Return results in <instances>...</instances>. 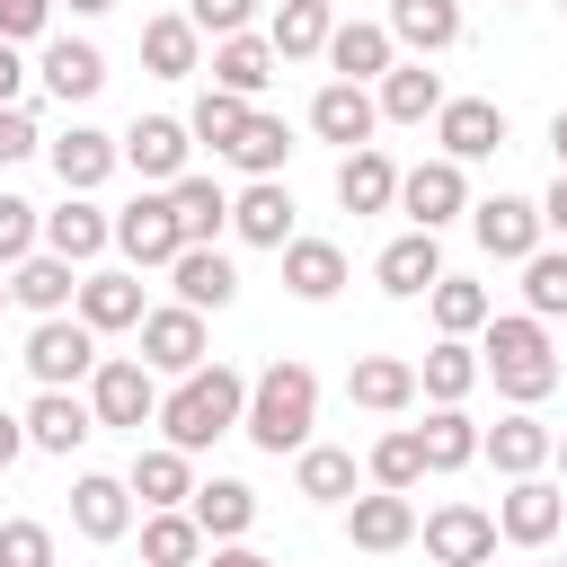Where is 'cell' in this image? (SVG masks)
I'll use <instances>...</instances> for the list:
<instances>
[{"label": "cell", "instance_id": "cell-1", "mask_svg": "<svg viewBox=\"0 0 567 567\" xmlns=\"http://www.w3.org/2000/svg\"><path fill=\"white\" fill-rule=\"evenodd\" d=\"M248 425V372H230V363H204V372H186L168 399H159V434L195 461V452H213L221 434H239Z\"/></svg>", "mask_w": 567, "mask_h": 567}, {"label": "cell", "instance_id": "cell-2", "mask_svg": "<svg viewBox=\"0 0 567 567\" xmlns=\"http://www.w3.org/2000/svg\"><path fill=\"white\" fill-rule=\"evenodd\" d=\"M310 425H319V372L310 363H292V354H275L257 381H248V443L257 452H310Z\"/></svg>", "mask_w": 567, "mask_h": 567}, {"label": "cell", "instance_id": "cell-3", "mask_svg": "<svg viewBox=\"0 0 567 567\" xmlns=\"http://www.w3.org/2000/svg\"><path fill=\"white\" fill-rule=\"evenodd\" d=\"M478 363H487V381H496L514 408H540V399L558 390V346H549V319H532V310L487 319V328H478Z\"/></svg>", "mask_w": 567, "mask_h": 567}, {"label": "cell", "instance_id": "cell-4", "mask_svg": "<svg viewBox=\"0 0 567 567\" xmlns=\"http://www.w3.org/2000/svg\"><path fill=\"white\" fill-rule=\"evenodd\" d=\"M97 328L71 310V319H35L27 328V372H35V390H80V381H97Z\"/></svg>", "mask_w": 567, "mask_h": 567}, {"label": "cell", "instance_id": "cell-5", "mask_svg": "<svg viewBox=\"0 0 567 567\" xmlns=\"http://www.w3.org/2000/svg\"><path fill=\"white\" fill-rule=\"evenodd\" d=\"M159 372L142 363V354H106L97 363V381H89V408H97V425H124V434H142V425H159Z\"/></svg>", "mask_w": 567, "mask_h": 567}, {"label": "cell", "instance_id": "cell-6", "mask_svg": "<svg viewBox=\"0 0 567 567\" xmlns=\"http://www.w3.org/2000/svg\"><path fill=\"white\" fill-rule=\"evenodd\" d=\"M399 213H408V230H443V221H461L470 213V177H461V159H416V168H399Z\"/></svg>", "mask_w": 567, "mask_h": 567}, {"label": "cell", "instance_id": "cell-7", "mask_svg": "<svg viewBox=\"0 0 567 567\" xmlns=\"http://www.w3.org/2000/svg\"><path fill=\"white\" fill-rule=\"evenodd\" d=\"M470 239L496 257V266H523V257H540V204L532 195H487V204H470Z\"/></svg>", "mask_w": 567, "mask_h": 567}, {"label": "cell", "instance_id": "cell-8", "mask_svg": "<svg viewBox=\"0 0 567 567\" xmlns=\"http://www.w3.org/2000/svg\"><path fill=\"white\" fill-rule=\"evenodd\" d=\"M115 248H124V266H177V257H186L177 204H168V195H133V204L115 213Z\"/></svg>", "mask_w": 567, "mask_h": 567}, {"label": "cell", "instance_id": "cell-9", "mask_svg": "<svg viewBox=\"0 0 567 567\" xmlns=\"http://www.w3.org/2000/svg\"><path fill=\"white\" fill-rule=\"evenodd\" d=\"M142 363L151 372H204L213 363V346H204V310H186V301H159L151 319H142Z\"/></svg>", "mask_w": 567, "mask_h": 567}, {"label": "cell", "instance_id": "cell-10", "mask_svg": "<svg viewBox=\"0 0 567 567\" xmlns=\"http://www.w3.org/2000/svg\"><path fill=\"white\" fill-rule=\"evenodd\" d=\"M124 142V168H142V186H177L186 177V151H195V133L177 124V115H133V133H115Z\"/></svg>", "mask_w": 567, "mask_h": 567}, {"label": "cell", "instance_id": "cell-11", "mask_svg": "<svg viewBox=\"0 0 567 567\" xmlns=\"http://www.w3.org/2000/svg\"><path fill=\"white\" fill-rule=\"evenodd\" d=\"M44 159H53L62 195H97V186L124 168V142H115V133H97V124H71V133H53V142H44Z\"/></svg>", "mask_w": 567, "mask_h": 567}, {"label": "cell", "instance_id": "cell-12", "mask_svg": "<svg viewBox=\"0 0 567 567\" xmlns=\"http://www.w3.org/2000/svg\"><path fill=\"white\" fill-rule=\"evenodd\" d=\"M558 523H567V487H549V478H505L496 540H514V549H540V540H558Z\"/></svg>", "mask_w": 567, "mask_h": 567}, {"label": "cell", "instance_id": "cell-13", "mask_svg": "<svg viewBox=\"0 0 567 567\" xmlns=\"http://www.w3.org/2000/svg\"><path fill=\"white\" fill-rule=\"evenodd\" d=\"M372 124H381V97L354 89V80H328V89L310 97V133L337 142V151H372Z\"/></svg>", "mask_w": 567, "mask_h": 567}, {"label": "cell", "instance_id": "cell-14", "mask_svg": "<svg viewBox=\"0 0 567 567\" xmlns=\"http://www.w3.org/2000/svg\"><path fill=\"white\" fill-rule=\"evenodd\" d=\"M434 142H443V159H496L505 151V106L496 97H452L443 115H434Z\"/></svg>", "mask_w": 567, "mask_h": 567}, {"label": "cell", "instance_id": "cell-15", "mask_svg": "<svg viewBox=\"0 0 567 567\" xmlns=\"http://www.w3.org/2000/svg\"><path fill=\"white\" fill-rule=\"evenodd\" d=\"M230 230L248 239V248H292V186L284 177H248L239 195H230Z\"/></svg>", "mask_w": 567, "mask_h": 567}, {"label": "cell", "instance_id": "cell-16", "mask_svg": "<svg viewBox=\"0 0 567 567\" xmlns=\"http://www.w3.org/2000/svg\"><path fill=\"white\" fill-rule=\"evenodd\" d=\"M372 275H381L390 301H425V292L443 284V239H434V230H399V239L372 257Z\"/></svg>", "mask_w": 567, "mask_h": 567}, {"label": "cell", "instance_id": "cell-17", "mask_svg": "<svg viewBox=\"0 0 567 567\" xmlns=\"http://www.w3.org/2000/svg\"><path fill=\"white\" fill-rule=\"evenodd\" d=\"M9 301L35 310V319H71V310H80V266L53 257V248H35L27 266H9Z\"/></svg>", "mask_w": 567, "mask_h": 567}, {"label": "cell", "instance_id": "cell-18", "mask_svg": "<svg viewBox=\"0 0 567 567\" xmlns=\"http://www.w3.org/2000/svg\"><path fill=\"white\" fill-rule=\"evenodd\" d=\"M549 452H558V434H549L532 408L496 416V425H487V443H478V461H496V478H540V470H549Z\"/></svg>", "mask_w": 567, "mask_h": 567}, {"label": "cell", "instance_id": "cell-19", "mask_svg": "<svg viewBox=\"0 0 567 567\" xmlns=\"http://www.w3.org/2000/svg\"><path fill=\"white\" fill-rule=\"evenodd\" d=\"M425 558H434V567H487V558H496V514H478V505L425 514Z\"/></svg>", "mask_w": 567, "mask_h": 567}, {"label": "cell", "instance_id": "cell-20", "mask_svg": "<svg viewBox=\"0 0 567 567\" xmlns=\"http://www.w3.org/2000/svg\"><path fill=\"white\" fill-rule=\"evenodd\" d=\"M328 71L337 80H390L399 71V35L390 27H372V18H337V35H328Z\"/></svg>", "mask_w": 567, "mask_h": 567}, {"label": "cell", "instance_id": "cell-21", "mask_svg": "<svg viewBox=\"0 0 567 567\" xmlns=\"http://www.w3.org/2000/svg\"><path fill=\"white\" fill-rule=\"evenodd\" d=\"M71 532L80 540H124L133 532V487L106 478V470H80L71 478Z\"/></svg>", "mask_w": 567, "mask_h": 567}, {"label": "cell", "instance_id": "cell-22", "mask_svg": "<svg viewBox=\"0 0 567 567\" xmlns=\"http://www.w3.org/2000/svg\"><path fill=\"white\" fill-rule=\"evenodd\" d=\"M35 80H44L62 106H89V97L106 89V53H97L89 35H53V44H44V62H35Z\"/></svg>", "mask_w": 567, "mask_h": 567}, {"label": "cell", "instance_id": "cell-23", "mask_svg": "<svg viewBox=\"0 0 567 567\" xmlns=\"http://www.w3.org/2000/svg\"><path fill=\"white\" fill-rule=\"evenodd\" d=\"M80 319H89L97 337L142 328V319H151V310H142V275H133V266H97V275H80Z\"/></svg>", "mask_w": 567, "mask_h": 567}, {"label": "cell", "instance_id": "cell-24", "mask_svg": "<svg viewBox=\"0 0 567 567\" xmlns=\"http://www.w3.org/2000/svg\"><path fill=\"white\" fill-rule=\"evenodd\" d=\"M89 434H97V408L80 390H35L27 399V443L35 452H80Z\"/></svg>", "mask_w": 567, "mask_h": 567}, {"label": "cell", "instance_id": "cell-25", "mask_svg": "<svg viewBox=\"0 0 567 567\" xmlns=\"http://www.w3.org/2000/svg\"><path fill=\"white\" fill-rule=\"evenodd\" d=\"M124 487L142 496V514H177V505H195V461H186L177 443H159V452H133Z\"/></svg>", "mask_w": 567, "mask_h": 567}, {"label": "cell", "instance_id": "cell-26", "mask_svg": "<svg viewBox=\"0 0 567 567\" xmlns=\"http://www.w3.org/2000/svg\"><path fill=\"white\" fill-rule=\"evenodd\" d=\"M44 248L71 257V266H89L97 248H115V213H97L89 195H62V204L44 213Z\"/></svg>", "mask_w": 567, "mask_h": 567}, {"label": "cell", "instance_id": "cell-27", "mask_svg": "<svg viewBox=\"0 0 567 567\" xmlns=\"http://www.w3.org/2000/svg\"><path fill=\"white\" fill-rule=\"evenodd\" d=\"M142 62H151V80H195V71H204V35H195V18H186V9L142 18Z\"/></svg>", "mask_w": 567, "mask_h": 567}, {"label": "cell", "instance_id": "cell-28", "mask_svg": "<svg viewBox=\"0 0 567 567\" xmlns=\"http://www.w3.org/2000/svg\"><path fill=\"white\" fill-rule=\"evenodd\" d=\"M337 204L346 213H390L399 204V159L372 142V151H346L337 159Z\"/></svg>", "mask_w": 567, "mask_h": 567}, {"label": "cell", "instance_id": "cell-29", "mask_svg": "<svg viewBox=\"0 0 567 567\" xmlns=\"http://www.w3.org/2000/svg\"><path fill=\"white\" fill-rule=\"evenodd\" d=\"M478 372H487V363H478V346H470V337H434V346H425V363H416V390H425L434 408H461V399L478 390Z\"/></svg>", "mask_w": 567, "mask_h": 567}, {"label": "cell", "instance_id": "cell-30", "mask_svg": "<svg viewBox=\"0 0 567 567\" xmlns=\"http://www.w3.org/2000/svg\"><path fill=\"white\" fill-rule=\"evenodd\" d=\"M346 399H354V408H372V416H399V408L416 399V363H408V354H354Z\"/></svg>", "mask_w": 567, "mask_h": 567}, {"label": "cell", "instance_id": "cell-31", "mask_svg": "<svg viewBox=\"0 0 567 567\" xmlns=\"http://www.w3.org/2000/svg\"><path fill=\"white\" fill-rule=\"evenodd\" d=\"M195 523H204V540L221 549V540H248V523H257V487L248 478H195V505H186Z\"/></svg>", "mask_w": 567, "mask_h": 567}, {"label": "cell", "instance_id": "cell-32", "mask_svg": "<svg viewBox=\"0 0 567 567\" xmlns=\"http://www.w3.org/2000/svg\"><path fill=\"white\" fill-rule=\"evenodd\" d=\"M346 540H354V549H408V540H416V505L390 496V487H372V496L346 505Z\"/></svg>", "mask_w": 567, "mask_h": 567}, {"label": "cell", "instance_id": "cell-33", "mask_svg": "<svg viewBox=\"0 0 567 567\" xmlns=\"http://www.w3.org/2000/svg\"><path fill=\"white\" fill-rule=\"evenodd\" d=\"M381 27L425 62V53H452V44H461V0H390Z\"/></svg>", "mask_w": 567, "mask_h": 567}, {"label": "cell", "instance_id": "cell-34", "mask_svg": "<svg viewBox=\"0 0 567 567\" xmlns=\"http://www.w3.org/2000/svg\"><path fill=\"white\" fill-rule=\"evenodd\" d=\"M284 292L292 301H337L346 292V248L337 239H292L284 248Z\"/></svg>", "mask_w": 567, "mask_h": 567}, {"label": "cell", "instance_id": "cell-35", "mask_svg": "<svg viewBox=\"0 0 567 567\" xmlns=\"http://www.w3.org/2000/svg\"><path fill=\"white\" fill-rule=\"evenodd\" d=\"M168 284H177L186 310H230V301H239V266H230L221 248H186V257L168 266Z\"/></svg>", "mask_w": 567, "mask_h": 567}, {"label": "cell", "instance_id": "cell-36", "mask_svg": "<svg viewBox=\"0 0 567 567\" xmlns=\"http://www.w3.org/2000/svg\"><path fill=\"white\" fill-rule=\"evenodd\" d=\"M328 35H337L328 0H275V27H266L275 62H310V53H328Z\"/></svg>", "mask_w": 567, "mask_h": 567}, {"label": "cell", "instance_id": "cell-37", "mask_svg": "<svg viewBox=\"0 0 567 567\" xmlns=\"http://www.w3.org/2000/svg\"><path fill=\"white\" fill-rule=\"evenodd\" d=\"M275 71H284V62H275L266 35H221V44H213V89H230V97H257Z\"/></svg>", "mask_w": 567, "mask_h": 567}, {"label": "cell", "instance_id": "cell-38", "mask_svg": "<svg viewBox=\"0 0 567 567\" xmlns=\"http://www.w3.org/2000/svg\"><path fill=\"white\" fill-rule=\"evenodd\" d=\"M168 204H177V230H186V248H213V239L230 230V195H221L213 177H195V168L168 186Z\"/></svg>", "mask_w": 567, "mask_h": 567}, {"label": "cell", "instance_id": "cell-39", "mask_svg": "<svg viewBox=\"0 0 567 567\" xmlns=\"http://www.w3.org/2000/svg\"><path fill=\"white\" fill-rule=\"evenodd\" d=\"M372 97H381V115H390V124H425V115H443V106H452V97H443V80H434L425 62H399Z\"/></svg>", "mask_w": 567, "mask_h": 567}, {"label": "cell", "instance_id": "cell-40", "mask_svg": "<svg viewBox=\"0 0 567 567\" xmlns=\"http://www.w3.org/2000/svg\"><path fill=\"white\" fill-rule=\"evenodd\" d=\"M416 443H425V470H470L478 443H487V425H470V408H434L416 425Z\"/></svg>", "mask_w": 567, "mask_h": 567}, {"label": "cell", "instance_id": "cell-41", "mask_svg": "<svg viewBox=\"0 0 567 567\" xmlns=\"http://www.w3.org/2000/svg\"><path fill=\"white\" fill-rule=\"evenodd\" d=\"M292 487H301L310 505H354V452H337V443L292 452Z\"/></svg>", "mask_w": 567, "mask_h": 567}, {"label": "cell", "instance_id": "cell-42", "mask_svg": "<svg viewBox=\"0 0 567 567\" xmlns=\"http://www.w3.org/2000/svg\"><path fill=\"white\" fill-rule=\"evenodd\" d=\"M204 549H213V540H204V523H195L186 505L142 523V567H204Z\"/></svg>", "mask_w": 567, "mask_h": 567}, {"label": "cell", "instance_id": "cell-43", "mask_svg": "<svg viewBox=\"0 0 567 567\" xmlns=\"http://www.w3.org/2000/svg\"><path fill=\"white\" fill-rule=\"evenodd\" d=\"M425 301H434V328H443V337H478V328L496 319L487 284H470V275H443V284H434Z\"/></svg>", "mask_w": 567, "mask_h": 567}, {"label": "cell", "instance_id": "cell-44", "mask_svg": "<svg viewBox=\"0 0 567 567\" xmlns=\"http://www.w3.org/2000/svg\"><path fill=\"white\" fill-rule=\"evenodd\" d=\"M248 115H257L248 97H230V89H204V97H195V115H186V133H195V142H213V151L230 159V142L248 133Z\"/></svg>", "mask_w": 567, "mask_h": 567}, {"label": "cell", "instance_id": "cell-45", "mask_svg": "<svg viewBox=\"0 0 567 567\" xmlns=\"http://www.w3.org/2000/svg\"><path fill=\"white\" fill-rule=\"evenodd\" d=\"M292 159V124L284 115H248V133L230 142V168H248V177H275Z\"/></svg>", "mask_w": 567, "mask_h": 567}, {"label": "cell", "instance_id": "cell-46", "mask_svg": "<svg viewBox=\"0 0 567 567\" xmlns=\"http://www.w3.org/2000/svg\"><path fill=\"white\" fill-rule=\"evenodd\" d=\"M425 478V443H416V425H390L381 443H372V487H390V496H408Z\"/></svg>", "mask_w": 567, "mask_h": 567}, {"label": "cell", "instance_id": "cell-47", "mask_svg": "<svg viewBox=\"0 0 567 567\" xmlns=\"http://www.w3.org/2000/svg\"><path fill=\"white\" fill-rule=\"evenodd\" d=\"M523 310L532 319H567V248L523 257Z\"/></svg>", "mask_w": 567, "mask_h": 567}, {"label": "cell", "instance_id": "cell-48", "mask_svg": "<svg viewBox=\"0 0 567 567\" xmlns=\"http://www.w3.org/2000/svg\"><path fill=\"white\" fill-rule=\"evenodd\" d=\"M44 248V213L27 195H0V266H27Z\"/></svg>", "mask_w": 567, "mask_h": 567}, {"label": "cell", "instance_id": "cell-49", "mask_svg": "<svg viewBox=\"0 0 567 567\" xmlns=\"http://www.w3.org/2000/svg\"><path fill=\"white\" fill-rule=\"evenodd\" d=\"M0 567H53V532L27 523V514H9L0 523Z\"/></svg>", "mask_w": 567, "mask_h": 567}, {"label": "cell", "instance_id": "cell-50", "mask_svg": "<svg viewBox=\"0 0 567 567\" xmlns=\"http://www.w3.org/2000/svg\"><path fill=\"white\" fill-rule=\"evenodd\" d=\"M186 18H195V35H248V18H257V0H186Z\"/></svg>", "mask_w": 567, "mask_h": 567}, {"label": "cell", "instance_id": "cell-51", "mask_svg": "<svg viewBox=\"0 0 567 567\" xmlns=\"http://www.w3.org/2000/svg\"><path fill=\"white\" fill-rule=\"evenodd\" d=\"M35 151H44L35 115H27V106H0V168H18V159H35Z\"/></svg>", "mask_w": 567, "mask_h": 567}, {"label": "cell", "instance_id": "cell-52", "mask_svg": "<svg viewBox=\"0 0 567 567\" xmlns=\"http://www.w3.org/2000/svg\"><path fill=\"white\" fill-rule=\"evenodd\" d=\"M53 18V0H0V44H35Z\"/></svg>", "mask_w": 567, "mask_h": 567}, {"label": "cell", "instance_id": "cell-53", "mask_svg": "<svg viewBox=\"0 0 567 567\" xmlns=\"http://www.w3.org/2000/svg\"><path fill=\"white\" fill-rule=\"evenodd\" d=\"M18 97H27V53L0 44V106H18Z\"/></svg>", "mask_w": 567, "mask_h": 567}, {"label": "cell", "instance_id": "cell-54", "mask_svg": "<svg viewBox=\"0 0 567 567\" xmlns=\"http://www.w3.org/2000/svg\"><path fill=\"white\" fill-rule=\"evenodd\" d=\"M204 567H275V558L248 549V540H221V549H204Z\"/></svg>", "mask_w": 567, "mask_h": 567}, {"label": "cell", "instance_id": "cell-55", "mask_svg": "<svg viewBox=\"0 0 567 567\" xmlns=\"http://www.w3.org/2000/svg\"><path fill=\"white\" fill-rule=\"evenodd\" d=\"M18 452H35V443H27V416H9V408H0V470H9Z\"/></svg>", "mask_w": 567, "mask_h": 567}, {"label": "cell", "instance_id": "cell-56", "mask_svg": "<svg viewBox=\"0 0 567 567\" xmlns=\"http://www.w3.org/2000/svg\"><path fill=\"white\" fill-rule=\"evenodd\" d=\"M540 230H558V239H567V168H558V186L540 195Z\"/></svg>", "mask_w": 567, "mask_h": 567}, {"label": "cell", "instance_id": "cell-57", "mask_svg": "<svg viewBox=\"0 0 567 567\" xmlns=\"http://www.w3.org/2000/svg\"><path fill=\"white\" fill-rule=\"evenodd\" d=\"M549 151H558V168H567V106L549 115Z\"/></svg>", "mask_w": 567, "mask_h": 567}, {"label": "cell", "instance_id": "cell-58", "mask_svg": "<svg viewBox=\"0 0 567 567\" xmlns=\"http://www.w3.org/2000/svg\"><path fill=\"white\" fill-rule=\"evenodd\" d=\"M97 9H115V0H71V18H97Z\"/></svg>", "mask_w": 567, "mask_h": 567}, {"label": "cell", "instance_id": "cell-59", "mask_svg": "<svg viewBox=\"0 0 567 567\" xmlns=\"http://www.w3.org/2000/svg\"><path fill=\"white\" fill-rule=\"evenodd\" d=\"M549 461H558V478H567V434H558V452H549Z\"/></svg>", "mask_w": 567, "mask_h": 567}, {"label": "cell", "instance_id": "cell-60", "mask_svg": "<svg viewBox=\"0 0 567 567\" xmlns=\"http://www.w3.org/2000/svg\"><path fill=\"white\" fill-rule=\"evenodd\" d=\"M0 310H9V266H0Z\"/></svg>", "mask_w": 567, "mask_h": 567}, {"label": "cell", "instance_id": "cell-61", "mask_svg": "<svg viewBox=\"0 0 567 567\" xmlns=\"http://www.w3.org/2000/svg\"><path fill=\"white\" fill-rule=\"evenodd\" d=\"M505 9H523V0H505Z\"/></svg>", "mask_w": 567, "mask_h": 567}, {"label": "cell", "instance_id": "cell-62", "mask_svg": "<svg viewBox=\"0 0 567 567\" xmlns=\"http://www.w3.org/2000/svg\"><path fill=\"white\" fill-rule=\"evenodd\" d=\"M0 523H9V514H0Z\"/></svg>", "mask_w": 567, "mask_h": 567}, {"label": "cell", "instance_id": "cell-63", "mask_svg": "<svg viewBox=\"0 0 567 567\" xmlns=\"http://www.w3.org/2000/svg\"><path fill=\"white\" fill-rule=\"evenodd\" d=\"M558 9H567V0H558Z\"/></svg>", "mask_w": 567, "mask_h": 567}]
</instances>
